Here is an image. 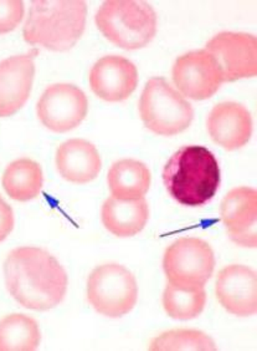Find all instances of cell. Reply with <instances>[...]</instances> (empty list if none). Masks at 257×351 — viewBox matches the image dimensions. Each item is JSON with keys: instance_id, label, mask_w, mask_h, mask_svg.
Here are the masks:
<instances>
[{"instance_id": "6da1fadb", "label": "cell", "mask_w": 257, "mask_h": 351, "mask_svg": "<svg viewBox=\"0 0 257 351\" xmlns=\"http://www.w3.org/2000/svg\"><path fill=\"white\" fill-rule=\"evenodd\" d=\"M4 278L10 295L30 311L54 309L68 293L66 270L51 253L38 247L12 250L4 262Z\"/></svg>"}, {"instance_id": "7a4b0ae2", "label": "cell", "mask_w": 257, "mask_h": 351, "mask_svg": "<svg viewBox=\"0 0 257 351\" xmlns=\"http://www.w3.org/2000/svg\"><path fill=\"white\" fill-rule=\"evenodd\" d=\"M170 196L185 207H203L217 195L221 172L214 154L204 146H183L170 156L163 169Z\"/></svg>"}, {"instance_id": "3957f363", "label": "cell", "mask_w": 257, "mask_h": 351, "mask_svg": "<svg viewBox=\"0 0 257 351\" xmlns=\"http://www.w3.org/2000/svg\"><path fill=\"white\" fill-rule=\"evenodd\" d=\"M87 5L82 0H36L23 30L24 40L51 51H68L81 39Z\"/></svg>"}, {"instance_id": "277c9868", "label": "cell", "mask_w": 257, "mask_h": 351, "mask_svg": "<svg viewBox=\"0 0 257 351\" xmlns=\"http://www.w3.org/2000/svg\"><path fill=\"white\" fill-rule=\"evenodd\" d=\"M102 35L124 50H138L148 45L157 34V14L147 1L109 0L95 16Z\"/></svg>"}, {"instance_id": "5b68a950", "label": "cell", "mask_w": 257, "mask_h": 351, "mask_svg": "<svg viewBox=\"0 0 257 351\" xmlns=\"http://www.w3.org/2000/svg\"><path fill=\"white\" fill-rule=\"evenodd\" d=\"M139 115L147 129L158 136H176L194 120L190 102L164 77L149 79L139 99Z\"/></svg>"}, {"instance_id": "8992f818", "label": "cell", "mask_w": 257, "mask_h": 351, "mask_svg": "<svg viewBox=\"0 0 257 351\" xmlns=\"http://www.w3.org/2000/svg\"><path fill=\"white\" fill-rule=\"evenodd\" d=\"M90 305L107 317H122L135 309L138 300V284L132 271L121 264L96 267L86 284Z\"/></svg>"}, {"instance_id": "52a82bcc", "label": "cell", "mask_w": 257, "mask_h": 351, "mask_svg": "<svg viewBox=\"0 0 257 351\" xmlns=\"http://www.w3.org/2000/svg\"><path fill=\"white\" fill-rule=\"evenodd\" d=\"M214 269V250L209 243L195 237L179 238L164 252V274L168 283L179 288H204Z\"/></svg>"}, {"instance_id": "ba28073f", "label": "cell", "mask_w": 257, "mask_h": 351, "mask_svg": "<svg viewBox=\"0 0 257 351\" xmlns=\"http://www.w3.org/2000/svg\"><path fill=\"white\" fill-rule=\"evenodd\" d=\"M87 112V96L72 84L50 85L36 105L41 123L57 134H65L80 126Z\"/></svg>"}, {"instance_id": "9c48e42d", "label": "cell", "mask_w": 257, "mask_h": 351, "mask_svg": "<svg viewBox=\"0 0 257 351\" xmlns=\"http://www.w3.org/2000/svg\"><path fill=\"white\" fill-rule=\"evenodd\" d=\"M204 49L217 61L224 82L256 76L257 40L254 35L224 32L211 38Z\"/></svg>"}, {"instance_id": "30bf717a", "label": "cell", "mask_w": 257, "mask_h": 351, "mask_svg": "<svg viewBox=\"0 0 257 351\" xmlns=\"http://www.w3.org/2000/svg\"><path fill=\"white\" fill-rule=\"evenodd\" d=\"M172 76L176 90L195 101L213 97L224 84L217 61L205 49L179 56L173 65Z\"/></svg>"}, {"instance_id": "8fae6325", "label": "cell", "mask_w": 257, "mask_h": 351, "mask_svg": "<svg viewBox=\"0 0 257 351\" xmlns=\"http://www.w3.org/2000/svg\"><path fill=\"white\" fill-rule=\"evenodd\" d=\"M138 80L137 66L120 55H107L96 61L88 76L92 93L107 102L127 100L138 86Z\"/></svg>"}, {"instance_id": "7c38bea8", "label": "cell", "mask_w": 257, "mask_h": 351, "mask_svg": "<svg viewBox=\"0 0 257 351\" xmlns=\"http://www.w3.org/2000/svg\"><path fill=\"white\" fill-rule=\"evenodd\" d=\"M215 295L225 311L235 317H252L257 311L256 271L243 264H231L219 271Z\"/></svg>"}, {"instance_id": "4fadbf2b", "label": "cell", "mask_w": 257, "mask_h": 351, "mask_svg": "<svg viewBox=\"0 0 257 351\" xmlns=\"http://www.w3.org/2000/svg\"><path fill=\"white\" fill-rule=\"evenodd\" d=\"M220 216L228 236L244 248L257 245V192L252 187H236L224 197Z\"/></svg>"}, {"instance_id": "5bb4252c", "label": "cell", "mask_w": 257, "mask_h": 351, "mask_svg": "<svg viewBox=\"0 0 257 351\" xmlns=\"http://www.w3.org/2000/svg\"><path fill=\"white\" fill-rule=\"evenodd\" d=\"M31 53L14 55L0 62V117L15 115L27 104L34 84Z\"/></svg>"}, {"instance_id": "9a60e30c", "label": "cell", "mask_w": 257, "mask_h": 351, "mask_svg": "<svg viewBox=\"0 0 257 351\" xmlns=\"http://www.w3.org/2000/svg\"><path fill=\"white\" fill-rule=\"evenodd\" d=\"M211 140L226 151L243 149L252 136L250 111L239 102H220L211 108L206 119Z\"/></svg>"}, {"instance_id": "2e32d148", "label": "cell", "mask_w": 257, "mask_h": 351, "mask_svg": "<svg viewBox=\"0 0 257 351\" xmlns=\"http://www.w3.org/2000/svg\"><path fill=\"white\" fill-rule=\"evenodd\" d=\"M55 163L59 175L75 184L92 182L102 169L98 149L83 138H71L62 143L56 151Z\"/></svg>"}, {"instance_id": "e0dca14e", "label": "cell", "mask_w": 257, "mask_h": 351, "mask_svg": "<svg viewBox=\"0 0 257 351\" xmlns=\"http://www.w3.org/2000/svg\"><path fill=\"white\" fill-rule=\"evenodd\" d=\"M148 219L149 206L146 198L120 199L111 196L102 204L103 227L120 238L137 236L144 230Z\"/></svg>"}, {"instance_id": "ac0fdd59", "label": "cell", "mask_w": 257, "mask_h": 351, "mask_svg": "<svg viewBox=\"0 0 257 351\" xmlns=\"http://www.w3.org/2000/svg\"><path fill=\"white\" fill-rule=\"evenodd\" d=\"M152 183V173L146 163L133 158L116 161L107 173L111 195L120 199L144 198Z\"/></svg>"}, {"instance_id": "d6986e66", "label": "cell", "mask_w": 257, "mask_h": 351, "mask_svg": "<svg viewBox=\"0 0 257 351\" xmlns=\"http://www.w3.org/2000/svg\"><path fill=\"white\" fill-rule=\"evenodd\" d=\"M1 184L14 201L29 202L41 193L44 186L42 169L30 158L15 160L4 171Z\"/></svg>"}, {"instance_id": "ffe728a7", "label": "cell", "mask_w": 257, "mask_h": 351, "mask_svg": "<svg viewBox=\"0 0 257 351\" xmlns=\"http://www.w3.org/2000/svg\"><path fill=\"white\" fill-rule=\"evenodd\" d=\"M40 341V328L33 317L10 314L0 320V351H34Z\"/></svg>"}, {"instance_id": "44dd1931", "label": "cell", "mask_w": 257, "mask_h": 351, "mask_svg": "<svg viewBox=\"0 0 257 351\" xmlns=\"http://www.w3.org/2000/svg\"><path fill=\"white\" fill-rule=\"evenodd\" d=\"M163 308L168 317L176 320H191L203 313L206 304L204 288H179L168 283L163 291Z\"/></svg>"}, {"instance_id": "7402d4cb", "label": "cell", "mask_w": 257, "mask_h": 351, "mask_svg": "<svg viewBox=\"0 0 257 351\" xmlns=\"http://www.w3.org/2000/svg\"><path fill=\"white\" fill-rule=\"evenodd\" d=\"M152 351H215L217 344L211 337L196 329H174L153 339L148 346Z\"/></svg>"}, {"instance_id": "603a6c76", "label": "cell", "mask_w": 257, "mask_h": 351, "mask_svg": "<svg viewBox=\"0 0 257 351\" xmlns=\"http://www.w3.org/2000/svg\"><path fill=\"white\" fill-rule=\"evenodd\" d=\"M25 13L21 0H0V34H8L19 27Z\"/></svg>"}, {"instance_id": "cb8c5ba5", "label": "cell", "mask_w": 257, "mask_h": 351, "mask_svg": "<svg viewBox=\"0 0 257 351\" xmlns=\"http://www.w3.org/2000/svg\"><path fill=\"white\" fill-rule=\"evenodd\" d=\"M13 208L0 196V243L7 239L14 228Z\"/></svg>"}]
</instances>
